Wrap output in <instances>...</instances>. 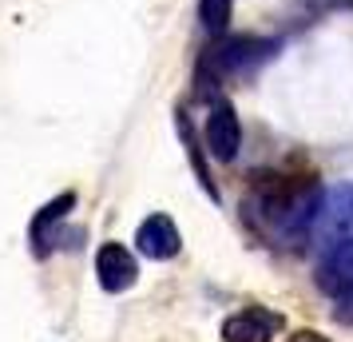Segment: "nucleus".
<instances>
[{"instance_id": "obj_5", "label": "nucleus", "mask_w": 353, "mask_h": 342, "mask_svg": "<svg viewBox=\"0 0 353 342\" xmlns=\"http://www.w3.org/2000/svg\"><path fill=\"white\" fill-rule=\"evenodd\" d=\"M135 247H139V255H147V259H175L179 247H183V235H179V227L171 223V215H147L143 223H139V231H135Z\"/></svg>"}, {"instance_id": "obj_9", "label": "nucleus", "mask_w": 353, "mask_h": 342, "mask_svg": "<svg viewBox=\"0 0 353 342\" xmlns=\"http://www.w3.org/2000/svg\"><path fill=\"white\" fill-rule=\"evenodd\" d=\"M230 4L234 0H199V20H203V28L210 36L226 32V24H230Z\"/></svg>"}, {"instance_id": "obj_12", "label": "nucleus", "mask_w": 353, "mask_h": 342, "mask_svg": "<svg viewBox=\"0 0 353 342\" xmlns=\"http://www.w3.org/2000/svg\"><path fill=\"white\" fill-rule=\"evenodd\" d=\"M286 342H334V339H325L321 330H294Z\"/></svg>"}, {"instance_id": "obj_4", "label": "nucleus", "mask_w": 353, "mask_h": 342, "mask_svg": "<svg viewBox=\"0 0 353 342\" xmlns=\"http://www.w3.org/2000/svg\"><path fill=\"white\" fill-rule=\"evenodd\" d=\"M282 326H286V319L278 310H266V307H258V303H250L246 310L230 314L223 323V339L226 342H270Z\"/></svg>"}, {"instance_id": "obj_10", "label": "nucleus", "mask_w": 353, "mask_h": 342, "mask_svg": "<svg viewBox=\"0 0 353 342\" xmlns=\"http://www.w3.org/2000/svg\"><path fill=\"white\" fill-rule=\"evenodd\" d=\"M179 135H183V144H187V151H191V160H194V171H199V183L207 187V196L210 199H219V191H214V183H210V171H207V163L199 160V147H194V131H191V120L179 112Z\"/></svg>"}, {"instance_id": "obj_3", "label": "nucleus", "mask_w": 353, "mask_h": 342, "mask_svg": "<svg viewBox=\"0 0 353 342\" xmlns=\"http://www.w3.org/2000/svg\"><path fill=\"white\" fill-rule=\"evenodd\" d=\"M203 140H207L210 160L230 163L234 155H239V147H242V124H239V115H234V108H230V99H214V104H210Z\"/></svg>"}, {"instance_id": "obj_2", "label": "nucleus", "mask_w": 353, "mask_h": 342, "mask_svg": "<svg viewBox=\"0 0 353 342\" xmlns=\"http://www.w3.org/2000/svg\"><path fill=\"white\" fill-rule=\"evenodd\" d=\"M278 40H262V36H230L223 40L219 48L210 52V64L214 72H223V76H250L258 72L262 64H270L274 56H278Z\"/></svg>"}, {"instance_id": "obj_8", "label": "nucleus", "mask_w": 353, "mask_h": 342, "mask_svg": "<svg viewBox=\"0 0 353 342\" xmlns=\"http://www.w3.org/2000/svg\"><path fill=\"white\" fill-rule=\"evenodd\" d=\"M72 207H76V196H72V191H64L60 199H52L48 207H40V211H36V219L28 223V243H32V251L40 255V259L52 251V243H48L52 235H48V231L56 227V223H64Z\"/></svg>"}, {"instance_id": "obj_6", "label": "nucleus", "mask_w": 353, "mask_h": 342, "mask_svg": "<svg viewBox=\"0 0 353 342\" xmlns=\"http://www.w3.org/2000/svg\"><path fill=\"white\" fill-rule=\"evenodd\" d=\"M96 275H99V287L103 291H128L135 275H139V267H135V255H131L123 243H103L96 251Z\"/></svg>"}, {"instance_id": "obj_1", "label": "nucleus", "mask_w": 353, "mask_h": 342, "mask_svg": "<svg viewBox=\"0 0 353 342\" xmlns=\"http://www.w3.org/2000/svg\"><path fill=\"white\" fill-rule=\"evenodd\" d=\"M325 203L318 175H258L250 196H246V215H254L258 227L282 239H302L314 231Z\"/></svg>"}, {"instance_id": "obj_7", "label": "nucleus", "mask_w": 353, "mask_h": 342, "mask_svg": "<svg viewBox=\"0 0 353 342\" xmlns=\"http://www.w3.org/2000/svg\"><path fill=\"white\" fill-rule=\"evenodd\" d=\"M314 231H318V247L337 243V239H353V187H341L321 203Z\"/></svg>"}, {"instance_id": "obj_11", "label": "nucleus", "mask_w": 353, "mask_h": 342, "mask_svg": "<svg viewBox=\"0 0 353 342\" xmlns=\"http://www.w3.org/2000/svg\"><path fill=\"white\" fill-rule=\"evenodd\" d=\"M337 303H341V307H337V319H341V323H353V287L345 294H337Z\"/></svg>"}]
</instances>
